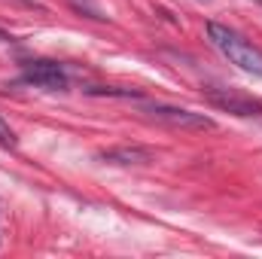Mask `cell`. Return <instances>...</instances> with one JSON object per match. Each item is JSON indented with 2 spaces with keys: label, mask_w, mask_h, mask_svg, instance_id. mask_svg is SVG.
Here are the masks:
<instances>
[{
  "label": "cell",
  "mask_w": 262,
  "mask_h": 259,
  "mask_svg": "<svg viewBox=\"0 0 262 259\" xmlns=\"http://www.w3.org/2000/svg\"><path fill=\"white\" fill-rule=\"evenodd\" d=\"M204 31H207L210 46L223 58H229V64H235L238 70L262 79V49L259 46H253L244 34H238V31H232L229 25H220V21H207Z\"/></svg>",
  "instance_id": "cell-1"
},
{
  "label": "cell",
  "mask_w": 262,
  "mask_h": 259,
  "mask_svg": "<svg viewBox=\"0 0 262 259\" xmlns=\"http://www.w3.org/2000/svg\"><path fill=\"white\" fill-rule=\"evenodd\" d=\"M140 113H146L149 119L171 125V128H183V131H210L216 128V122L204 113H192L186 107H168V104H143Z\"/></svg>",
  "instance_id": "cell-2"
},
{
  "label": "cell",
  "mask_w": 262,
  "mask_h": 259,
  "mask_svg": "<svg viewBox=\"0 0 262 259\" xmlns=\"http://www.w3.org/2000/svg\"><path fill=\"white\" fill-rule=\"evenodd\" d=\"M21 82L46 92H64L70 85V76L58 61H25L21 64Z\"/></svg>",
  "instance_id": "cell-3"
},
{
  "label": "cell",
  "mask_w": 262,
  "mask_h": 259,
  "mask_svg": "<svg viewBox=\"0 0 262 259\" xmlns=\"http://www.w3.org/2000/svg\"><path fill=\"white\" fill-rule=\"evenodd\" d=\"M207 101L220 110H229L235 116H262V104L247 98V95H238V92H229V89H204Z\"/></svg>",
  "instance_id": "cell-4"
},
{
  "label": "cell",
  "mask_w": 262,
  "mask_h": 259,
  "mask_svg": "<svg viewBox=\"0 0 262 259\" xmlns=\"http://www.w3.org/2000/svg\"><path fill=\"white\" fill-rule=\"evenodd\" d=\"M98 159L107 162V165H143V162H149V149H143V146H113V149H104Z\"/></svg>",
  "instance_id": "cell-5"
},
{
  "label": "cell",
  "mask_w": 262,
  "mask_h": 259,
  "mask_svg": "<svg viewBox=\"0 0 262 259\" xmlns=\"http://www.w3.org/2000/svg\"><path fill=\"white\" fill-rule=\"evenodd\" d=\"M85 92L98 95V98H143V92H137V89H113V85H92Z\"/></svg>",
  "instance_id": "cell-6"
},
{
  "label": "cell",
  "mask_w": 262,
  "mask_h": 259,
  "mask_svg": "<svg viewBox=\"0 0 262 259\" xmlns=\"http://www.w3.org/2000/svg\"><path fill=\"white\" fill-rule=\"evenodd\" d=\"M18 146V137H15V131L9 128V122L0 116V149H15Z\"/></svg>",
  "instance_id": "cell-7"
},
{
  "label": "cell",
  "mask_w": 262,
  "mask_h": 259,
  "mask_svg": "<svg viewBox=\"0 0 262 259\" xmlns=\"http://www.w3.org/2000/svg\"><path fill=\"white\" fill-rule=\"evenodd\" d=\"M70 3H73L82 15H89V18H107V15H101V12H98V6H92L89 0H70Z\"/></svg>",
  "instance_id": "cell-8"
},
{
  "label": "cell",
  "mask_w": 262,
  "mask_h": 259,
  "mask_svg": "<svg viewBox=\"0 0 262 259\" xmlns=\"http://www.w3.org/2000/svg\"><path fill=\"white\" fill-rule=\"evenodd\" d=\"M204 3H207V0H204Z\"/></svg>",
  "instance_id": "cell-9"
}]
</instances>
